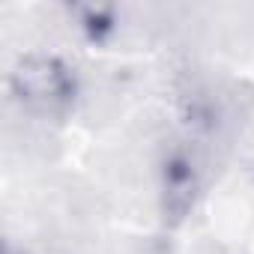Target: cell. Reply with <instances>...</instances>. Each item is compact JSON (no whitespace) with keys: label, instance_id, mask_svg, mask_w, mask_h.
Returning a JSON list of instances; mask_svg holds the SVG:
<instances>
[{"label":"cell","instance_id":"6da1fadb","mask_svg":"<svg viewBox=\"0 0 254 254\" xmlns=\"http://www.w3.org/2000/svg\"><path fill=\"white\" fill-rule=\"evenodd\" d=\"M9 102L33 120H69L84 99V78L72 60L54 51L21 54L6 75Z\"/></svg>","mask_w":254,"mask_h":254},{"label":"cell","instance_id":"7a4b0ae2","mask_svg":"<svg viewBox=\"0 0 254 254\" xmlns=\"http://www.w3.org/2000/svg\"><path fill=\"white\" fill-rule=\"evenodd\" d=\"M153 180L162 218L168 224H183L206 191V159L197 138L183 135L165 141L156 153Z\"/></svg>","mask_w":254,"mask_h":254},{"label":"cell","instance_id":"3957f363","mask_svg":"<svg viewBox=\"0 0 254 254\" xmlns=\"http://www.w3.org/2000/svg\"><path fill=\"white\" fill-rule=\"evenodd\" d=\"M63 15L75 36L93 48H108L123 33V9L111 3H63Z\"/></svg>","mask_w":254,"mask_h":254},{"label":"cell","instance_id":"277c9868","mask_svg":"<svg viewBox=\"0 0 254 254\" xmlns=\"http://www.w3.org/2000/svg\"><path fill=\"white\" fill-rule=\"evenodd\" d=\"M3 254H36V251H30V248H24V245H15V242H6Z\"/></svg>","mask_w":254,"mask_h":254}]
</instances>
